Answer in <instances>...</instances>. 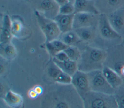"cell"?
I'll use <instances>...</instances> for the list:
<instances>
[{"mask_svg": "<svg viewBox=\"0 0 124 108\" xmlns=\"http://www.w3.org/2000/svg\"><path fill=\"white\" fill-rule=\"evenodd\" d=\"M102 71L106 80L114 90L124 84L122 77L113 69L104 66Z\"/></svg>", "mask_w": 124, "mask_h": 108, "instance_id": "2e32d148", "label": "cell"}, {"mask_svg": "<svg viewBox=\"0 0 124 108\" xmlns=\"http://www.w3.org/2000/svg\"><path fill=\"white\" fill-rule=\"evenodd\" d=\"M71 84L81 97L91 91L87 73L78 70L72 76Z\"/></svg>", "mask_w": 124, "mask_h": 108, "instance_id": "30bf717a", "label": "cell"}, {"mask_svg": "<svg viewBox=\"0 0 124 108\" xmlns=\"http://www.w3.org/2000/svg\"><path fill=\"white\" fill-rule=\"evenodd\" d=\"M107 56L106 50L95 46H86L81 50V57L77 62L78 70L86 73L102 70Z\"/></svg>", "mask_w": 124, "mask_h": 108, "instance_id": "7a4b0ae2", "label": "cell"}, {"mask_svg": "<svg viewBox=\"0 0 124 108\" xmlns=\"http://www.w3.org/2000/svg\"><path fill=\"white\" fill-rule=\"evenodd\" d=\"M0 98L8 108H23L24 101L22 97L11 90L9 89Z\"/></svg>", "mask_w": 124, "mask_h": 108, "instance_id": "5bb4252c", "label": "cell"}, {"mask_svg": "<svg viewBox=\"0 0 124 108\" xmlns=\"http://www.w3.org/2000/svg\"><path fill=\"white\" fill-rule=\"evenodd\" d=\"M68 46L59 39L45 43V47L49 54L50 58H52L59 52L64 51Z\"/></svg>", "mask_w": 124, "mask_h": 108, "instance_id": "ffe728a7", "label": "cell"}, {"mask_svg": "<svg viewBox=\"0 0 124 108\" xmlns=\"http://www.w3.org/2000/svg\"><path fill=\"white\" fill-rule=\"evenodd\" d=\"M114 95L118 108H124V83L115 90Z\"/></svg>", "mask_w": 124, "mask_h": 108, "instance_id": "d4e9b609", "label": "cell"}, {"mask_svg": "<svg viewBox=\"0 0 124 108\" xmlns=\"http://www.w3.org/2000/svg\"><path fill=\"white\" fill-rule=\"evenodd\" d=\"M34 15L38 25L45 36V43L58 39L61 32L55 20L45 16L37 11H34Z\"/></svg>", "mask_w": 124, "mask_h": 108, "instance_id": "5b68a950", "label": "cell"}, {"mask_svg": "<svg viewBox=\"0 0 124 108\" xmlns=\"http://www.w3.org/2000/svg\"><path fill=\"white\" fill-rule=\"evenodd\" d=\"M122 45L124 46V35L122 36Z\"/></svg>", "mask_w": 124, "mask_h": 108, "instance_id": "d6a6232c", "label": "cell"}, {"mask_svg": "<svg viewBox=\"0 0 124 108\" xmlns=\"http://www.w3.org/2000/svg\"><path fill=\"white\" fill-rule=\"evenodd\" d=\"M62 71L50 58L47 63L45 72L44 78L46 82L50 83H55Z\"/></svg>", "mask_w": 124, "mask_h": 108, "instance_id": "e0dca14e", "label": "cell"}, {"mask_svg": "<svg viewBox=\"0 0 124 108\" xmlns=\"http://www.w3.org/2000/svg\"><path fill=\"white\" fill-rule=\"evenodd\" d=\"M97 39H98L99 48L105 50L122 44V36L112 28L105 14L99 15L95 40Z\"/></svg>", "mask_w": 124, "mask_h": 108, "instance_id": "3957f363", "label": "cell"}, {"mask_svg": "<svg viewBox=\"0 0 124 108\" xmlns=\"http://www.w3.org/2000/svg\"><path fill=\"white\" fill-rule=\"evenodd\" d=\"M52 58H54L56 60L60 62H64L68 60H69L66 54L64 51H62L59 52L55 55V57H54Z\"/></svg>", "mask_w": 124, "mask_h": 108, "instance_id": "f1b7e54d", "label": "cell"}, {"mask_svg": "<svg viewBox=\"0 0 124 108\" xmlns=\"http://www.w3.org/2000/svg\"><path fill=\"white\" fill-rule=\"evenodd\" d=\"M75 9V13H90L95 14H99L94 0H75L74 2Z\"/></svg>", "mask_w": 124, "mask_h": 108, "instance_id": "d6986e66", "label": "cell"}, {"mask_svg": "<svg viewBox=\"0 0 124 108\" xmlns=\"http://www.w3.org/2000/svg\"><path fill=\"white\" fill-rule=\"evenodd\" d=\"M27 95L28 97L31 99H34L37 98L39 96L34 89L32 88L29 89L27 92Z\"/></svg>", "mask_w": 124, "mask_h": 108, "instance_id": "f546056e", "label": "cell"}, {"mask_svg": "<svg viewBox=\"0 0 124 108\" xmlns=\"http://www.w3.org/2000/svg\"><path fill=\"white\" fill-rule=\"evenodd\" d=\"M58 39L68 46H76L81 42L78 35L73 30L61 33Z\"/></svg>", "mask_w": 124, "mask_h": 108, "instance_id": "603a6c76", "label": "cell"}, {"mask_svg": "<svg viewBox=\"0 0 124 108\" xmlns=\"http://www.w3.org/2000/svg\"></svg>", "mask_w": 124, "mask_h": 108, "instance_id": "d590c367", "label": "cell"}, {"mask_svg": "<svg viewBox=\"0 0 124 108\" xmlns=\"http://www.w3.org/2000/svg\"><path fill=\"white\" fill-rule=\"evenodd\" d=\"M0 57L7 61L15 59L17 56V50L12 42L0 43Z\"/></svg>", "mask_w": 124, "mask_h": 108, "instance_id": "44dd1931", "label": "cell"}, {"mask_svg": "<svg viewBox=\"0 0 124 108\" xmlns=\"http://www.w3.org/2000/svg\"><path fill=\"white\" fill-rule=\"evenodd\" d=\"M81 98L84 108H118L114 94L91 91Z\"/></svg>", "mask_w": 124, "mask_h": 108, "instance_id": "277c9868", "label": "cell"}, {"mask_svg": "<svg viewBox=\"0 0 124 108\" xmlns=\"http://www.w3.org/2000/svg\"><path fill=\"white\" fill-rule=\"evenodd\" d=\"M52 59L62 72L69 75L71 77L78 70V63L77 62L70 60H68L64 62H60L54 58H52Z\"/></svg>", "mask_w": 124, "mask_h": 108, "instance_id": "7402d4cb", "label": "cell"}, {"mask_svg": "<svg viewBox=\"0 0 124 108\" xmlns=\"http://www.w3.org/2000/svg\"><path fill=\"white\" fill-rule=\"evenodd\" d=\"M95 5L99 14L106 15L124 8V0H94Z\"/></svg>", "mask_w": 124, "mask_h": 108, "instance_id": "8fae6325", "label": "cell"}, {"mask_svg": "<svg viewBox=\"0 0 124 108\" xmlns=\"http://www.w3.org/2000/svg\"><path fill=\"white\" fill-rule=\"evenodd\" d=\"M71 81L72 77L69 75L62 71L58 78L57 79L56 84L67 85L71 84Z\"/></svg>", "mask_w": 124, "mask_h": 108, "instance_id": "83f0119b", "label": "cell"}, {"mask_svg": "<svg viewBox=\"0 0 124 108\" xmlns=\"http://www.w3.org/2000/svg\"><path fill=\"white\" fill-rule=\"evenodd\" d=\"M13 37L12 19L8 15H4L1 21L0 43L11 42Z\"/></svg>", "mask_w": 124, "mask_h": 108, "instance_id": "4fadbf2b", "label": "cell"}, {"mask_svg": "<svg viewBox=\"0 0 124 108\" xmlns=\"http://www.w3.org/2000/svg\"><path fill=\"white\" fill-rule=\"evenodd\" d=\"M22 27V25L19 21L12 19V32L13 36L19 37Z\"/></svg>", "mask_w": 124, "mask_h": 108, "instance_id": "4316f807", "label": "cell"}, {"mask_svg": "<svg viewBox=\"0 0 124 108\" xmlns=\"http://www.w3.org/2000/svg\"><path fill=\"white\" fill-rule=\"evenodd\" d=\"M99 14L90 13H77L74 14L73 29L97 27Z\"/></svg>", "mask_w": 124, "mask_h": 108, "instance_id": "9c48e42d", "label": "cell"}, {"mask_svg": "<svg viewBox=\"0 0 124 108\" xmlns=\"http://www.w3.org/2000/svg\"><path fill=\"white\" fill-rule=\"evenodd\" d=\"M106 50L107 56L104 66L113 69L120 75L121 70L124 66V46L121 44Z\"/></svg>", "mask_w": 124, "mask_h": 108, "instance_id": "52a82bcc", "label": "cell"}, {"mask_svg": "<svg viewBox=\"0 0 124 108\" xmlns=\"http://www.w3.org/2000/svg\"><path fill=\"white\" fill-rule=\"evenodd\" d=\"M90 90L108 94H114L115 90L108 84L104 76L102 70L87 73Z\"/></svg>", "mask_w": 124, "mask_h": 108, "instance_id": "8992f818", "label": "cell"}, {"mask_svg": "<svg viewBox=\"0 0 124 108\" xmlns=\"http://www.w3.org/2000/svg\"><path fill=\"white\" fill-rule=\"evenodd\" d=\"M69 2H70L71 3H74L75 1V0H68Z\"/></svg>", "mask_w": 124, "mask_h": 108, "instance_id": "836d02e7", "label": "cell"}, {"mask_svg": "<svg viewBox=\"0 0 124 108\" xmlns=\"http://www.w3.org/2000/svg\"><path fill=\"white\" fill-rule=\"evenodd\" d=\"M107 16L112 28L123 36L124 35V8L111 13Z\"/></svg>", "mask_w": 124, "mask_h": 108, "instance_id": "7c38bea8", "label": "cell"}, {"mask_svg": "<svg viewBox=\"0 0 124 108\" xmlns=\"http://www.w3.org/2000/svg\"><path fill=\"white\" fill-rule=\"evenodd\" d=\"M74 14L62 15L59 14L54 19L57 24L61 33L73 30V19Z\"/></svg>", "mask_w": 124, "mask_h": 108, "instance_id": "ac0fdd59", "label": "cell"}, {"mask_svg": "<svg viewBox=\"0 0 124 108\" xmlns=\"http://www.w3.org/2000/svg\"><path fill=\"white\" fill-rule=\"evenodd\" d=\"M35 9L45 16L54 19L59 14L60 6L54 0H31Z\"/></svg>", "mask_w": 124, "mask_h": 108, "instance_id": "ba28073f", "label": "cell"}, {"mask_svg": "<svg viewBox=\"0 0 124 108\" xmlns=\"http://www.w3.org/2000/svg\"><path fill=\"white\" fill-rule=\"evenodd\" d=\"M75 9L74 3L68 2L61 6L59 8V14L62 15H72L74 14Z\"/></svg>", "mask_w": 124, "mask_h": 108, "instance_id": "484cf974", "label": "cell"}, {"mask_svg": "<svg viewBox=\"0 0 124 108\" xmlns=\"http://www.w3.org/2000/svg\"><path fill=\"white\" fill-rule=\"evenodd\" d=\"M64 51L69 60L78 62L81 55V51L76 46H68Z\"/></svg>", "mask_w": 124, "mask_h": 108, "instance_id": "cb8c5ba5", "label": "cell"}, {"mask_svg": "<svg viewBox=\"0 0 124 108\" xmlns=\"http://www.w3.org/2000/svg\"><path fill=\"white\" fill-rule=\"evenodd\" d=\"M43 95L40 108H84L83 102L71 84H56Z\"/></svg>", "mask_w": 124, "mask_h": 108, "instance_id": "6da1fadb", "label": "cell"}, {"mask_svg": "<svg viewBox=\"0 0 124 108\" xmlns=\"http://www.w3.org/2000/svg\"><path fill=\"white\" fill-rule=\"evenodd\" d=\"M54 1L60 6L68 2V0H54Z\"/></svg>", "mask_w": 124, "mask_h": 108, "instance_id": "1f68e13d", "label": "cell"}, {"mask_svg": "<svg viewBox=\"0 0 124 108\" xmlns=\"http://www.w3.org/2000/svg\"><path fill=\"white\" fill-rule=\"evenodd\" d=\"M81 42L90 44L95 41L97 36V27H90L73 30Z\"/></svg>", "mask_w": 124, "mask_h": 108, "instance_id": "9a60e30c", "label": "cell"}, {"mask_svg": "<svg viewBox=\"0 0 124 108\" xmlns=\"http://www.w3.org/2000/svg\"><path fill=\"white\" fill-rule=\"evenodd\" d=\"M32 88L36 92V93H37L39 96L43 94L44 92V90H43V88L41 85H35L34 86H33Z\"/></svg>", "mask_w": 124, "mask_h": 108, "instance_id": "4dcf8cb0", "label": "cell"}, {"mask_svg": "<svg viewBox=\"0 0 124 108\" xmlns=\"http://www.w3.org/2000/svg\"><path fill=\"white\" fill-rule=\"evenodd\" d=\"M26 0V1H30L31 0Z\"/></svg>", "mask_w": 124, "mask_h": 108, "instance_id": "e575fe53", "label": "cell"}]
</instances>
